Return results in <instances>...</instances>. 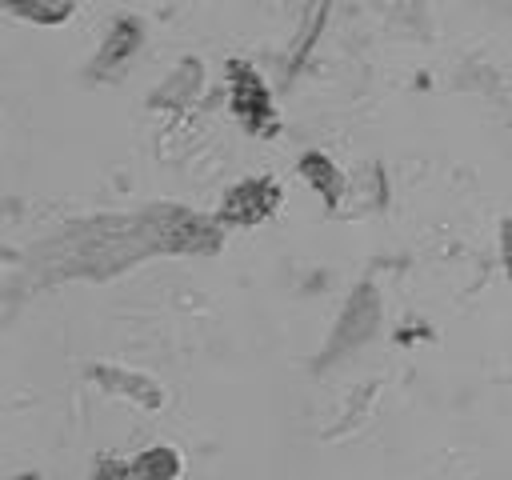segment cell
Returning a JSON list of instances; mask_svg holds the SVG:
<instances>
[{"mask_svg": "<svg viewBox=\"0 0 512 480\" xmlns=\"http://www.w3.org/2000/svg\"><path fill=\"white\" fill-rule=\"evenodd\" d=\"M144 44V20L140 16H116L104 32V44L100 52L92 56V72L96 76H116Z\"/></svg>", "mask_w": 512, "mask_h": 480, "instance_id": "3957f363", "label": "cell"}, {"mask_svg": "<svg viewBox=\"0 0 512 480\" xmlns=\"http://www.w3.org/2000/svg\"><path fill=\"white\" fill-rule=\"evenodd\" d=\"M300 176H304L316 192H324V204H328V208H336V200L344 196V176H340V168H336L324 152H304V156H300Z\"/></svg>", "mask_w": 512, "mask_h": 480, "instance_id": "277c9868", "label": "cell"}, {"mask_svg": "<svg viewBox=\"0 0 512 480\" xmlns=\"http://www.w3.org/2000/svg\"><path fill=\"white\" fill-rule=\"evenodd\" d=\"M372 8H380L388 20L412 24V28H428V4L424 0H368Z\"/></svg>", "mask_w": 512, "mask_h": 480, "instance_id": "52a82bcc", "label": "cell"}, {"mask_svg": "<svg viewBox=\"0 0 512 480\" xmlns=\"http://www.w3.org/2000/svg\"><path fill=\"white\" fill-rule=\"evenodd\" d=\"M276 208H280V184L272 176H252V180H240L236 188H228V196L216 212V224L252 228V224H264Z\"/></svg>", "mask_w": 512, "mask_h": 480, "instance_id": "7a4b0ae2", "label": "cell"}, {"mask_svg": "<svg viewBox=\"0 0 512 480\" xmlns=\"http://www.w3.org/2000/svg\"><path fill=\"white\" fill-rule=\"evenodd\" d=\"M128 472H132L136 480H176V472H180V456H176L172 448H148L144 456L132 460Z\"/></svg>", "mask_w": 512, "mask_h": 480, "instance_id": "5b68a950", "label": "cell"}, {"mask_svg": "<svg viewBox=\"0 0 512 480\" xmlns=\"http://www.w3.org/2000/svg\"><path fill=\"white\" fill-rule=\"evenodd\" d=\"M224 84H228V108L240 120L244 132L252 136H276L280 132V116L272 104V92L264 84V76L256 72V64L248 60H228L224 64Z\"/></svg>", "mask_w": 512, "mask_h": 480, "instance_id": "6da1fadb", "label": "cell"}, {"mask_svg": "<svg viewBox=\"0 0 512 480\" xmlns=\"http://www.w3.org/2000/svg\"><path fill=\"white\" fill-rule=\"evenodd\" d=\"M4 8L36 24H60L72 16V0H4Z\"/></svg>", "mask_w": 512, "mask_h": 480, "instance_id": "8992f818", "label": "cell"}]
</instances>
